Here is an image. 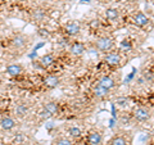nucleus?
<instances>
[{"label": "nucleus", "instance_id": "obj_1", "mask_svg": "<svg viewBox=\"0 0 154 145\" xmlns=\"http://www.w3.org/2000/svg\"><path fill=\"white\" fill-rule=\"evenodd\" d=\"M32 44L33 37L30 33L14 28L5 31V35H3L0 39V49L3 51L5 64L14 63L17 59L23 57Z\"/></svg>", "mask_w": 154, "mask_h": 145}, {"label": "nucleus", "instance_id": "obj_2", "mask_svg": "<svg viewBox=\"0 0 154 145\" xmlns=\"http://www.w3.org/2000/svg\"><path fill=\"white\" fill-rule=\"evenodd\" d=\"M19 13L23 14L22 18L26 22L36 26L37 28L46 27L53 18L51 9L48 5H45L44 3H38V2H35L31 5H27L26 8H21Z\"/></svg>", "mask_w": 154, "mask_h": 145}, {"label": "nucleus", "instance_id": "obj_3", "mask_svg": "<svg viewBox=\"0 0 154 145\" xmlns=\"http://www.w3.org/2000/svg\"><path fill=\"white\" fill-rule=\"evenodd\" d=\"M127 22L145 33H150L154 30V22L152 21V18H149L140 9H135V11L130 12L127 16Z\"/></svg>", "mask_w": 154, "mask_h": 145}, {"label": "nucleus", "instance_id": "obj_4", "mask_svg": "<svg viewBox=\"0 0 154 145\" xmlns=\"http://www.w3.org/2000/svg\"><path fill=\"white\" fill-rule=\"evenodd\" d=\"M153 117L152 108L145 104H136L135 107L127 113V119L125 121V125L134 123V125H145Z\"/></svg>", "mask_w": 154, "mask_h": 145}, {"label": "nucleus", "instance_id": "obj_5", "mask_svg": "<svg viewBox=\"0 0 154 145\" xmlns=\"http://www.w3.org/2000/svg\"><path fill=\"white\" fill-rule=\"evenodd\" d=\"M12 114L17 118L19 123L23 121H30L35 116V105L28 99H18L13 104Z\"/></svg>", "mask_w": 154, "mask_h": 145}, {"label": "nucleus", "instance_id": "obj_6", "mask_svg": "<svg viewBox=\"0 0 154 145\" xmlns=\"http://www.w3.org/2000/svg\"><path fill=\"white\" fill-rule=\"evenodd\" d=\"M93 48L95 51H99L102 54H107L109 51H113L117 49V40L110 32L103 33L100 36H96L93 39V41L88 45Z\"/></svg>", "mask_w": 154, "mask_h": 145}, {"label": "nucleus", "instance_id": "obj_7", "mask_svg": "<svg viewBox=\"0 0 154 145\" xmlns=\"http://www.w3.org/2000/svg\"><path fill=\"white\" fill-rule=\"evenodd\" d=\"M84 22L80 19H69L57 28V33L59 36H64L67 39H77L82 35L84 32Z\"/></svg>", "mask_w": 154, "mask_h": 145}, {"label": "nucleus", "instance_id": "obj_8", "mask_svg": "<svg viewBox=\"0 0 154 145\" xmlns=\"http://www.w3.org/2000/svg\"><path fill=\"white\" fill-rule=\"evenodd\" d=\"M123 62H125V53L121 49H118V48L113 51L103 54V58H102L103 66H105L110 71H116V69H118L119 67H122Z\"/></svg>", "mask_w": 154, "mask_h": 145}, {"label": "nucleus", "instance_id": "obj_9", "mask_svg": "<svg viewBox=\"0 0 154 145\" xmlns=\"http://www.w3.org/2000/svg\"><path fill=\"white\" fill-rule=\"evenodd\" d=\"M66 104L62 103L60 100H57V99H45L41 101L40 104V108L42 110L49 114V117H60L63 114V110H64Z\"/></svg>", "mask_w": 154, "mask_h": 145}, {"label": "nucleus", "instance_id": "obj_10", "mask_svg": "<svg viewBox=\"0 0 154 145\" xmlns=\"http://www.w3.org/2000/svg\"><path fill=\"white\" fill-rule=\"evenodd\" d=\"M132 143H134V134L131 130L121 128L117 130L110 136V139L105 145H132Z\"/></svg>", "mask_w": 154, "mask_h": 145}, {"label": "nucleus", "instance_id": "obj_11", "mask_svg": "<svg viewBox=\"0 0 154 145\" xmlns=\"http://www.w3.org/2000/svg\"><path fill=\"white\" fill-rule=\"evenodd\" d=\"M84 145H104V130L99 126L90 127L82 139Z\"/></svg>", "mask_w": 154, "mask_h": 145}, {"label": "nucleus", "instance_id": "obj_12", "mask_svg": "<svg viewBox=\"0 0 154 145\" xmlns=\"http://www.w3.org/2000/svg\"><path fill=\"white\" fill-rule=\"evenodd\" d=\"M62 84V77L54 73V72H46L45 75L41 76V80H40V88L42 91H51L57 88H59Z\"/></svg>", "mask_w": 154, "mask_h": 145}, {"label": "nucleus", "instance_id": "obj_13", "mask_svg": "<svg viewBox=\"0 0 154 145\" xmlns=\"http://www.w3.org/2000/svg\"><path fill=\"white\" fill-rule=\"evenodd\" d=\"M88 49H89V46L86 42L79 40V39H73V40L69 42V45L67 46L66 50L73 59H79V58H81L85 54Z\"/></svg>", "mask_w": 154, "mask_h": 145}, {"label": "nucleus", "instance_id": "obj_14", "mask_svg": "<svg viewBox=\"0 0 154 145\" xmlns=\"http://www.w3.org/2000/svg\"><path fill=\"white\" fill-rule=\"evenodd\" d=\"M113 73H114V72L99 75L98 79L95 80V82H96V84H98L99 86H102V88H104L105 90H108V91H110V93H112V91L119 85V80L116 79V76H114Z\"/></svg>", "mask_w": 154, "mask_h": 145}, {"label": "nucleus", "instance_id": "obj_15", "mask_svg": "<svg viewBox=\"0 0 154 145\" xmlns=\"http://www.w3.org/2000/svg\"><path fill=\"white\" fill-rule=\"evenodd\" d=\"M63 135H66V136L69 137L71 140H73L75 143H80V141H82L85 131L80 125L66 123L63 126Z\"/></svg>", "mask_w": 154, "mask_h": 145}, {"label": "nucleus", "instance_id": "obj_16", "mask_svg": "<svg viewBox=\"0 0 154 145\" xmlns=\"http://www.w3.org/2000/svg\"><path fill=\"white\" fill-rule=\"evenodd\" d=\"M19 122L17 121V118L11 113H4L0 116V132H13L14 130L18 127Z\"/></svg>", "mask_w": 154, "mask_h": 145}, {"label": "nucleus", "instance_id": "obj_17", "mask_svg": "<svg viewBox=\"0 0 154 145\" xmlns=\"http://www.w3.org/2000/svg\"><path fill=\"white\" fill-rule=\"evenodd\" d=\"M7 77H9L11 80H19L22 79L23 76H26V67L21 64V63H11V64H7L5 66V71H4Z\"/></svg>", "mask_w": 154, "mask_h": 145}, {"label": "nucleus", "instance_id": "obj_18", "mask_svg": "<svg viewBox=\"0 0 154 145\" xmlns=\"http://www.w3.org/2000/svg\"><path fill=\"white\" fill-rule=\"evenodd\" d=\"M122 17V12L119 8H116V7H107L104 11V18L105 21L109 22V23H114L119 21Z\"/></svg>", "mask_w": 154, "mask_h": 145}, {"label": "nucleus", "instance_id": "obj_19", "mask_svg": "<svg viewBox=\"0 0 154 145\" xmlns=\"http://www.w3.org/2000/svg\"><path fill=\"white\" fill-rule=\"evenodd\" d=\"M76 144L77 143H75L73 140L67 137L63 134H59V135H57V136H54L50 143V145H76Z\"/></svg>", "mask_w": 154, "mask_h": 145}, {"label": "nucleus", "instance_id": "obj_20", "mask_svg": "<svg viewBox=\"0 0 154 145\" xmlns=\"http://www.w3.org/2000/svg\"><path fill=\"white\" fill-rule=\"evenodd\" d=\"M96 2H99L102 5H107V4H109L112 0H96Z\"/></svg>", "mask_w": 154, "mask_h": 145}, {"label": "nucleus", "instance_id": "obj_21", "mask_svg": "<svg viewBox=\"0 0 154 145\" xmlns=\"http://www.w3.org/2000/svg\"><path fill=\"white\" fill-rule=\"evenodd\" d=\"M33 2H38V3H48V2H53V0H33Z\"/></svg>", "mask_w": 154, "mask_h": 145}, {"label": "nucleus", "instance_id": "obj_22", "mask_svg": "<svg viewBox=\"0 0 154 145\" xmlns=\"http://www.w3.org/2000/svg\"><path fill=\"white\" fill-rule=\"evenodd\" d=\"M25 145H37V144H35V143H31V141H28V143H26Z\"/></svg>", "mask_w": 154, "mask_h": 145}, {"label": "nucleus", "instance_id": "obj_23", "mask_svg": "<svg viewBox=\"0 0 154 145\" xmlns=\"http://www.w3.org/2000/svg\"><path fill=\"white\" fill-rule=\"evenodd\" d=\"M150 98H152V100H153V103H154V93H152V95H150Z\"/></svg>", "mask_w": 154, "mask_h": 145}]
</instances>
